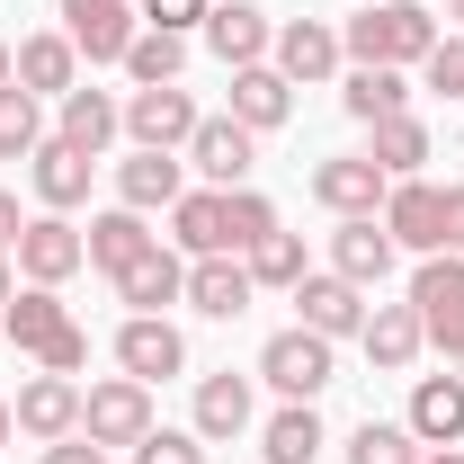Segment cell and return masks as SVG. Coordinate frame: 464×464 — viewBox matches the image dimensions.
<instances>
[{
  "instance_id": "1",
  "label": "cell",
  "mask_w": 464,
  "mask_h": 464,
  "mask_svg": "<svg viewBox=\"0 0 464 464\" xmlns=\"http://www.w3.org/2000/svg\"><path fill=\"white\" fill-rule=\"evenodd\" d=\"M438 36H447V27H438V9H429V0H366V9L340 27V54H348V63H393V72H420Z\"/></svg>"
},
{
  "instance_id": "2",
  "label": "cell",
  "mask_w": 464,
  "mask_h": 464,
  "mask_svg": "<svg viewBox=\"0 0 464 464\" xmlns=\"http://www.w3.org/2000/svg\"><path fill=\"white\" fill-rule=\"evenodd\" d=\"M259 384L277 393V402H322L331 384H340V340H322V331H277V340L259 348Z\"/></svg>"
},
{
  "instance_id": "3",
  "label": "cell",
  "mask_w": 464,
  "mask_h": 464,
  "mask_svg": "<svg viewBox=\"0 0 464 464\" xmlns=\"http://www.w3.org/2000/svg\"><path fill=\"white\" fill-rule=\"evenodd\" d=\"M152 429H161V420H152V384H134V375H108V384L81 393V438H90V447H125V456H134Z\"/></svg>"
},
{
  "instance_id": "4",
  "label": "cell",
  "mask_w": 464,
  "mask_h": 464,
  "mask_svg": "<svg viewBox=\"0 0 464 464\" xmlns=\"http://www.w3.org/2000/svg\"><path fill=\"white\" fill-rule=\"evenodd\" d=\"M197 125H206V108H197L179 81H161V90H125V143H134V152H188Z\"/></svg>"
},
{
  "instance_id": "5",
  "label": "cell",
  "mask_w": 464,
  "mask_h": 464,
  "mask_svg": "<svg viewBox=\"0 0 464 464\" xmlns=\"http://www.w3.org/2000/svg\"><path fill=\"white\" fill-rule=\"evenodd\" d=\"M411 304H420L429 348L456 357V348H464V259H456V250H429V259L411 268Z\"/></svg>"
},
{
  "instance_id": "6",
  "label": "cell",
  "mask_w": 464,
  "mask_h": 464,
  "mask_svg": "<svg viewBox=\"0 0 464 464\" xmlns=\"http://www.w3.org/2000/svg\"><path fill=\"white\" fill-rule=\"evenodd\" d=\"M9 250H18V277H27V286H63V277L90 268V241H81L72 215H27V232H18Z\"/></svg>"
},
{
  "instance_id": "7",
  "label": "cell",
  "mask_w": 464,
  "mask_h": 464,
  "mask_svg": "<svg viewBox=\"0 0 464 464\" xmlns=\"http://www.w3.org/2000/svg\"><path fill=\"white\" fill-rule=\"evenodd\" d=\"M179 161L206 179V188H250V170H259V134H250V125H232V116H206V125L188 134V152H179Z\"/></svg>"
},
{
  "instance_id": "8",
  "label": "cell",
  "mask_w": 464,
  "mask_h": 464,
  "mask_svg": "<svg viewBox=\"0 0 464 464\" xmlns=\"http://www.w3.org/2000/svg\"><path fill=\"white\" fill-rule=\"evenodd\" d=\"M384 232H393V250H447V188L438 179H393L384 188Z\"/></svg>"
},
{
  "instance_id": "9",
  "label": "cell",
  "mask_w": 464,
  "mask_h": 464,
  "mask_svg": "<svg viewBox=\"0 0 464 464\" xmlns=\"http://www.w3.org/2000/svg\"><path fill=\"white\" fill-rule=\"evenodd\" d=\"M268 63L286 72L295 90H322V81H340V72H348L340 27H331V18H286V27H277V45H268Z\"/></svg>"
},
{
  "instance_id": "10",
  "label": "cell",
  "mask_w": 464,
  "mask_h": 464,
  "mask_svg": "<svg viewBox=\"0 0 464 464\" xmlns=\"http://www.w3.org/2000/svg\"><path fill=\"white\" fill-rule=\"evenodd\" d=\"M63 36L81 45V63H125V45L143 36L134 0H63Z\"/></svg>"
},
{
  "instance_id": "11",
  "label": "cell",
  "mask_w": 464,
  "mask_h": 464,
  "mask_svg": "<svg viewBox=\"0 0 464 464\" xmlns=\"http://www.w3.org/2000/svg\"><path fill=\"white\" fill-rule=\"evenodd\" d=\"M197 36H206V54L224 63V72H250V63H268V45H277V18L250 9V0H215Z\"/></svg>"
},
{
  "instance_id": "12",
  "label": "cell",
  "mask_w": 464,
  "mask_h": 464,
  "mask_svg": "<svg viewBox=\"0 0 464 464\" xmlns=\"http://www.w3.org/2000/svg\"><path fill=\"white\" fill-rule=\"evenodd\" d=\"M116 366H125L134 384H170L179 366H188L179 322H161V313H125V322H116Z\"/></svg>"
},
{
  "instance_id": "13",
  "label": "cell",
  "mask_w": 464,
  "mask_h": 464,
  "mask_svg": "<svg viewBox=\"0 0 464 464\" xmlns=\"http://www.w3.org/2000/svg\"><path fill=\"white\" fill-rule=\"evenodd\" d=\"M9 420L36 438V447H54V438H81V375H27L18 384V402H9Z\"/></svg>"
},
{
  "instance_id": "14",
  "label": "cell",
  "mask_w": 464,
  "mask_h": 464,
  "mask_svg": "<svg viewBox=\"0 0 464 464\" xmlns=\"http://www.w3.org/2000/svg\"><path fill=\"white\" fill-rule=\"evenodd\" d=\"M393 259H402V250H393V232H384V215H340V224H331V268H340L348 286H384V277H393Z\"/></svg>"
},
{
  "instance_id": "15",
  "label": "cell",
  "mask_w": 464,
  "mask_h": 464,
  "mask_svg": "<svg viewBox=\"0 0 464 464\" xmlns=\"http://www.w3.org/2000/svg\"><path fill=\"white\" fill-rule=\"evenodd\" d=\"M295 322L322 331V340H357V331H366V286H348L340 268H313V277L295 286Z\"/></svg>"
},
{
  "instance_id": "16",
  "label": "cell",
  "mask_w": 464,
  "mask_h": 464,
  "mask_svg": "<svg viewBox=\"0 0 464 464\" xmlns=\"http://www.w3.org/2000/svg\"><path fill=\"white\" fill-rule=\"evenodd\" d=\"M250 259L241 250H215V259H188V313H206V322H241L250 313Z\"/></svg>"
},
{
  "instance_id": "17",
  "label": "cell",
  "mask_w": 464,
  "mask_h": 464,
  "mask_svg": "<svg viewBox=\"0 0 464 464\" xmlns=\"http://www.w3.org/2000/svg\"><path fill=\"white\" fill-rule=\"evenodd\" d=\"M357 348H366V366L375 375H402V366H420V348H429V331H420V304H366V331H357Z\"/></svg>"
},
{
  "instance_id": "18",
  "label": "cell",
  "mask_w": 464,
  "mask_h": 464,
  "mask_svg": "<svg viewBox=\"0 0 464 464\" xmlns=\"http://www.w3.org/2000/svg\"><path fill=\"white\" fill-rule=\"evenodd\" d=\"M179 197H188V161H179V152H125V161H116V206L170 215Z\"/></svg>"
},
{
  "instance_id": "19",
  "label": "cell",
  "mask_w": 464,
  "mask_h": 464,
  "mask_svg": "<svg viewBox=\"0 0 464 464\" xmlns=\"http://www.w3.org/2000/svg\"><path fill=\"white\" fill-rule=\"evenodd\" d=\"M402 429L420 438V447H464V375H456V366H447V375H420V384H411Z\"/></svg>"
},
{
  "instance_id": "20",
  "label": "cell",
  "mask_w": 464,
  "mask_h": 464,
  "mask_svg": "<svg viewBox=\"0 0 464 464\" xmlns=\"http://www.w3.org/2000/svg\"><path fill=\"white\" fill-rule=\"evenodd\" d=\"M54 134L72 143V152H90V161H99L116 134H125V99H108V90H90V81H81V90H63V99H54Z\"/></svg>"
},
{
  "instance_id": "21",
  "label": "cell",
  "mask_w": 464,
  "mask_h": 464,
  "mask_svg": "<svg viewBox=\"0 0 464 464\" xmlns=\"http://www.w3.org/2000/svg\"><path fill=\"white\" fill-rule=\"evenodd\" d=\"M384 188H393V179L375 170L366 152H331V161L313 170V197H322L331 215H384Z\"/></svg>"
},
{
  "instance_id": "22",
  "label": "cell",
  "mask_w": 464,
  "mask_h": 464,
  "mask_svg": "<svg viewBox=\"0 0 464 464\" xmlns=\"http://www.w3.org/2000/svg\"><path fill=\"white\" fill-rule=\"evenodd\" d=\"M90 170H99V161L72 152L63 134H45V143L27 152V179H36V206H45V215H72V206L90 197Z\"/></svg>"
},
{
  "instance_id": "23",
  "label": "cell",
  "mask_w": 464,
  "mask_h": 464,
  "mask_svg": "<svg viewBox=\"0 0 464 464\" xmlns=\"http://www.w3.org/2000/svg\"><path fill=\"white\" fill-rule=\"evenodd\" d=\"M232 125H250V134H277L295 116V81L277 72V63H250V72H232Z\"/></svg>"
},
{
  "instance_id": "24",
  "label": "cell",
  "mask_w": 464,
  "mask_h": 464,
  "mask_svg": "<svg viewBox=\"0 0 464 464\" xmlns=\"http://www.w3.org/2000/svg\"><path fill=\"white\" fill-rule=\"evenodd\" d=\"M18 90H36V99H63V90H81V45H72L63 27H36V36H18Z\"/></svg>"
},
{
  "instance_id": "25",
  "label": "cell",
  "mask_w": 464,
  "mask_h": 464,
  "mask_svg": "<svg viewBox=\"0 0 464 464\" xmlns=\"http://www.w3.org/2000/svg\"><path fill=\"white\" fill-rule=\"evenodd\" d=\"M340 108L357 116V125L411 116V72H393V63H348V72H340Z\"/></svg>"
},
{
  "instance_id": "26",
  "label": "cell",
  "mask_w": 464,
  "mask_h": 464,
  "mask_svg": "<svg viewBox=\"0 0 464 464\" xmlns=\"http://www.w3.org/2000/svg\"><path fill=\"white\" fill-rule=\"evenodd\" d=\"M116 304H134V313H161V304H188V250H143L125 277H116Z\"/></svg>"
},
{
  "instance_id": "27",
  "label": "cell",
  "mask_w": 464,
  "mask_h": 464,
  "mask_svg": "<svg viewBox=\"0 0 464 464\" xmlns=\"http://www.w3.org/2000/svg\"><path fill=\"white\" fill-rule=\"evenodd\" d=\"M81 241H90V268L125 277V268H134L161 232H152V215H134V206H108V215H90V232H81Z\"/></svg>"
},
{
  "instance_id": "28",
  "label": "cell",
  "mask_w": 464,
  "mask_h": 464,
  "mask_svg": "<svg viewBox=\"0 0 464 464\" xmlns=\"http://www.w3.org/2000/svg\"><path fill=\"white\" fill-rule=\"evenodd\" d=\"M250 420H259V402H250V375H197V438H206V447H224V438H241V429H250Z\"/></svg>"
},
{
  "instance_id": "29",
  "label": "cell",
  "mask_w": 464,
  "mask_h": 464,
  "mask_svg": "<svg viewBox=\"0 0 464 464\" xmlns=\"http://www.w3.org/2000/svg\"><path fill=\"white\" fill-rule=\"evenodd\" d=\"M0 331L27 348V357H45V348L72 331V313H63V286H18V295H9V313H0Z\"/></svg>"
},
{
  "instance_id": "30",
  "label": "cell",
  "mask_w": 464,
  "mask_h": 464,
  "mask_svg": "<svg viewBox=\"0 0 464 464\" xmlns=\"http://www.w3.org/2000/svg\"><path fill=\"white\" fill-rule=\"evenodd\" d=\"M170 241L188 250V259H215V250H232V232H224V188H188L170 206Z\"/></svg>"
},
{
  "instance_id": "31",
  "label": "cell",
  "mask_w": 464,
  "mask_h": 464,
  "mask_svg": "<svg viewBox=\"0 0 464 464\" xmlns=\"http://www.w3.org/2000/svg\"><path fill=\"white\" fill-rule=\"evenodd\" d=\"M322 447H331V438H322V411H313V402H286V411L259 420V456H268V464H313Z\"/></svg>"
},
{
  "instance_id": "32",
  "label": "cell",
  "mask_w": 464,
  "mask_h": 464,
  "mask_svg": "<svg viewBox=\"0 0 464 464\" xmlns=\"http://www.w3.org/2000/svg\"><path fill=\"white\" fill-rule=\"evenodd\" d=\"M366 134H375V143H366V161H375L384 179H420V170H429V152H438L420 116H384V125H366Z\"/></svg>"
},
{
  "instance_id": "33",
  "label": "cell",
  "mask_w": 464,
  "mask_h": 464,
  "mask_svg": "<svg viewBox=\"0 0 464 464\" xmlns=\"http://www.w3.org/2000/svg\"><path fill=\"white\" fill-rule=\"evenodd\" d=\"M241 259H250V286H277V295H295L304 277H313V259H304V232H286V224L268 232V241H250Z\"/></svg>"
},
{
  "instance_id": "34",
  "label": "cell",
  "mask_w": 464,
  "mask_h": 464,
  "mask_svg": "<svg viewBox=\"0 0 464 464\" xmlns=\"http://www.w3.org/2000/svg\"><path fill=\"white\" fill-rule=\"evenodd\" d=\"M134 90H161V81H179L188 72V36H170V27H143L134 45H125V63H116Z\"/></svg>"
},
{
  "instance_id": "35",
  "label": "cell",
  "mask_w": 464,
  "mask_h": 464,
  "mask_svg": "<svg viewBox=\"0 0 464 464\" xmlns=\"http://www.w3.org/2000/svg\"><path fill=\"white\" fill-rule=\"evenodd\" d=\"M36 143H45V99L9 81V90H0V161H27Z\"/></svg>"
},
{
  "instance_id": "36",
  "label": "cell",
  "mask_w": 464,
  "mask_h": 464,
  "mask_svg": "<svg viewBox=\"0 0 464 464\" xmlns=\"http://www.w3.org/2000/svg\"><path fill=\"white\" fill-rule=\"evenodd\" d=\"M348 464H420V438H411L402 420H366L348 438Z\"/></svg>"
},
{
  "instance_id": "37",
  "label": "cell",
  "mask_w": 464,
  "mask_h": 464,
  "mask_svg": "<svg viewBox=\"0 0 464 464\" xmlns=\"http://www.w3.org/2000/svg\"><path fill=\"white\" fill-rule=\"evenodd\" d=\"M224 232H232V250H250V241L277 232V206H268L259 188H224Z\"/></svg>"
},
{
  "instance_id": "38",
  "label": "cell",
  "mask_w": 464,
  "mask_h": 464,
  "mask_svg": "<svg viewBox=\"0 0 464 464\" xmlns=\"http://www.w3.org/2000/svg\"><path fill=\"white\" fill-rule=\"evenodd\" d=\"M420 90H438V99H464V27H447L429 63H420Z\"/></svg>"
},
{
  "instance_id": "39",
  "label": "cell",
  "mask_w": 464,
  "mask_h": 464,
  "mask_svg": "<svg viewBox=\"0 0 464 464\" xmlns=\"http://www.w3.org/2000/svg\"><path fill=\"white\" fill-rule=\"evenodd\" d=\"M134 464H206V438H197V429H152V438L134 447Z\"/></svg>"
},
{
  "instance_id": "40",
  "label": "cell",
  "mask_w": 464,
  "mask_h": 464,
  "mask_svg": "<svg viewBox=\"0 0 464 464\" xmlns=\"http://www.w3.org/2000/svg\"><path fill=\"white\" fill-rule=\"evenodd\" d=\"M143 9V27H170V36H188V27H206V9L215 0H134Z\"/></svg>"
},
{
  "instance_id": "41",
  "label": "cell",
  "mask_w": 464,
  "mask_h": 464,
  "mask_svg": "<svg viewBox=\"0 0 464 464\" xmlns=\"http://www.w3.org/2000/svg\"><path fill=\"white\" fill-rule=\"evenodd\" d=\"M36 366H45V375H81V366H90V331H81V322H72V331H63V340L45 348V357H36Z\"/></svg>"
},
{
  "instance_id": "42",
  "label": "cell",
  "mask_w": 464,
  "mask_h": 464,
  "mask_svg": "<svg viewBox=\"0 0 464 464\" xmlns=\"http://www.w3.org/2000/svg\"><path fill=\"white\" fill-rule=\"evenodd\" d=\"M45 464H108V447H90V438H54Z\"/></svg>"
},
{
  "instance_id": "43",
  "label": "cell",
  "mask_w": 464,
  "mask_h": 464,
  "mask_svg": "<svg viewBox=\"0 0 464 464\" xmlns=\"http://www.w3.org/2000/svg\"><path fill=\"white\" fill-rule=\"evenodd\" d=\"M447 250L464 259V188H447Z\"/></svg>"
},
{
  "instance_id": "44",
  "label": "cell",
  "mask_w": 464,
  "mask_h": 464,
  "mask_svg": "<svg viewBox=\"0 0 464 464\" xmlns=\"http://www.w3.org/2000/svg\"><path fill=\"white\" fill-rule=\"evenodd\" d=\"M18 232H27V215H18V197H9V188H0V250H9V241H18Z\"/></svg>"
},
{
  "instance_id": "45",
  "label": "cell",
  "mask_w": 464,
  "mask_h": 464,
  "mask_svg": "<svg viewBox=\"0 0 464 464\" xmlns=\"http://www.w3.org/2000/svg\"><path fill=\"white\" fill-rule=\"evenodd\" d=\"M420 464H464V447H420Z\"/></svg>"
},
{
  "instance_id": "46",
  "label": "cell",
  "mask_w": 464,
  "mask_h": 464,
  "mask_svg": "<svg viewBox=\"0 0 464 464\" xmlns=\"http://www.w3.org/2000/svg\"><path fill=\"white\" fill-rule=\"evenodd\" d=\"M9 81H18V45H0V90H9Z\"/></svg>"
},
{
  "instance_id": "47",
  "label": "cell",
  "mask_w": 464,
  "mask_h": 464,
  "mask_svg": "<svg viewBox=\"0 0 464 464\" xmlns=\"http://www.w3.org/2000/svg\"><path fill=\"white\" fill-rule=\"evenodd\" d=\"M9 295H18V286H9V250H0V313H9Z\"/></svg>"
},
{
  "instance_id": "48",
  "label": "cell",
  "mask_w": 464,
  "mask_h": 464,
  "mask_svg": "<svg viewBox=\"0 0 464 464\" xmlns=\"http://www.w3.org/2000/svg\"><path fill=\"white\" fill-rule=\"evenodd\" d=\"M438 18H447V27H464V0H447V9H438Z\"/></svg>"
},
{
  "instance_id": "49",
  "label": "cell",
  "mask_w": 464,
  "mask_h": 464,
  "mask_svg": "<svg viewBox=\"0 0 464 464\" xmlns=\"http://www.w3.org/2000/svg\"><path fill=\"white\" fill-rule=\"evenodd\" d=\"M9 429H18V420H9V402H0V447H9Z\"/></svg>"
},
{
  "instance_id": "50",
  "label": "cell",
  "mask_w": 464,
  "mask_h": 464,
  "mask_svg": "<svg viewBox=\"0 0 464 464\" xmlns=\"http://www.w3.org/2000/svg\"><path fill=\"white\" fill-rule=\"evenodd\" d=\"M447 366H456V375H464V348H456V357H447Z\"/></svg>"
}]
</instances>
